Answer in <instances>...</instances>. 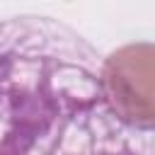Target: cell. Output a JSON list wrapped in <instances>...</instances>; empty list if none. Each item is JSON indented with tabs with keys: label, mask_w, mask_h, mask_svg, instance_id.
Instances as JSON below:
<instances>
[{
	"label": "cell",
	"mask_w": 155,
	"mask_h": 155,
	"mask_svg": "<svg viewBox=\"0 0 155 155\" xmlns=\"http://www.w3.org/2000/svg\"><path fill=\"white\" fill-rule=\"evenodd\" d=\"M0 155H153V128L111 99L104 61L51 17L0 19Z\"/></svg>",
	"instance_id": "1"
}]
</instances>
